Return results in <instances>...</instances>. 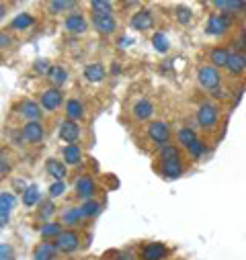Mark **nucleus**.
<instances>
[{
  "mask_svg": "<svg viewBox=\"0 0 246 260\" xmlns=\"http://www.w3.org/2000/svg\"><path fill=\"white\" fill-rule=\"evenodd\" d=\"M64 160H66V164H72V166L80 164V160H82V152H80L78 144H70V146L64 148Z\"/></svg>",
  "mask_w": 246,
  "mask_h": 260,
  "instance_id": "24",
  "label": "nucleus"
},
{
  "mask_svg": "<svg viewBox=\"0 0 246 260\" xmlns=\"http://www.w3.org/2000/svg\"><path fill=\"white\" fill-rule=\"evenodd\" d=\"M5 13H7V9H5V5H3V3H0V19L5 17Z\"/></svg>",
  "mask_w": 246,
  "mask_h": 260,
  "instance_id": "46",
  "label": "nucleus"
},
{
  "mask_svg": "<svg viewBox=\"0 0 246 260\" xmlns=\"http://www.w3.org/2000/svg\"><path fill=\"white\" fill-rule=\"evenodd\" d=\"M117 260H132V258H130V256H128V254H126V256H119V258H117Z\"/></svg>",
  "mask_w": 246,
  "mask_h": 260,
  "instance_id": "47",
  "label": "nucleus"
},
{
  "mask_svg": "<svg viewBox=\"0 0 246 260\" xmlns=\"http://www.w3.org/2000/svg\"><path fill=\"white\" fill-rule=\"evenodd\" d=\"M0 260H15V252L9 244H0Z\"/></svg>",
  "mask_w": 246,
  "mask_h": 260,
  "instance_id": "40",
  "label": "nucleus"
},
{
  "mask_svg": "<svg viewBox=\"0 0 246 260\" xmlns=\"http://www.w3.org/2000/svg\"><path fill=\"white\" fill-rule=\"evenodd\" d=\"M5 170H7V166L3 164V160H0V172H5Z\"/></svg>",
  "mask_w": 246,
  "mask_h": 260,
  "instance_id": "48",
  "label": "nucleus"
},
{
  "mask_svg": "<svg viewBox=\"0 0 246 260\" xmlns=\"http://www.w3.org/2000/svg\"><path fill=\"white\" fill-rule=\"evenodd\" d=\"M13 205H15L13 192H0V228H5L9 223Z\"/></svg>",
  "mask_w": 246,
  "mask_h": 260,
  "instance_id": "6",
  "label": "nucleus"
},
{
  "mask_svg": "<svg viewBox=\"0 0 246 260\" xmlns=\"http://www.w3.org/2000/svg\"><path fill=\"white\" fill-rule=\"evenodd\" d=\"M187 152H189L193 158H201V156L207 152V146H205V144H203V142L197 138V140H195V142H193V144L187 148Z\"/></svg>",
  "mask_w": 246,
  "mask_h": 260,
  "instance_id": "34",
  "label": "nucleus"
},
{
  "mask_svg": "<svg viewBox=\"0 0 246 260\" xmlns=\"http://www.w3.org/2000/svg\"><path fill=\"white\" fill-rule=\"evenodd\" d=\"M49 68H51V66H47V61H45V59H37V61H35V72H41V74L45 72V74H47Z\"/></svg>",
  "mask_w": 246,
  "mask_h": 260,
  "instance_id": "41",
  "label": "nucleus"
},
{
  "mask_svg": "<svg viewBox=\"0 0 246 260\" xmlns=\"http://www.w3.org/2000/svg\"><path fill=\"white\" fill-rule=\"evenodd\" d=\"M78 136H80V127H78V123L76 121H64L59 125V138L64 140V142H68V144H74L76 140H78Z\"/></svg>",
  "mask_w": 246,
  "mask_h": 260,
  "instance_id": "8",
  "label": "nucleus"
},
{
  "mask_svg": "<svg viewBox=\"0 0 246 260\" xmlns=\"http://www.w3.org/2000/svg\"><path fill=\"white\" fill-rule=\"evenodd\" d=\"M59 234H62V228H59L57 223H45V225L41 228V236H43V238H53V236L57 238Z\"/></svg>",
  "mask_w": 246,
  "mask_h": 260,
  "instance_id": "35",
  "label": "nucleus"
},
{
  "mask_svg": "<svg viewBox=\"0 0 246 260\" xmlns=\"http://www.w3.org/2000/svg\"><path fill=\"white\" fill-rule=\"evenodd\" d=\"M76 192H78V197L84 199V201H90L93 199V194H95V182L90 176H80L76 180Z\"/></svg>",
  "mask_w": 246,
  "mask_h": 260,
  "instance_id": "10",
  "label": "nucleus"
},
{
  "mask_svg": "<svg viewBox=\"0 0 246 260\" xmlns=\"http://www.w3.org/2000/svg\"><path fill=\"white\" fill-rule=\"evenodd\" d=\"M226 70H228L230 74H234V76L244 74V72H246V55H244V53H238V51L232 53L230 59H228Z\"/></svg>",
  "mask_w": 246,
  "mask_h": 260,
  "instance_id": "11",
  "label": "nucleus"
},
{
  "mask_svg": "<svg viewBox=\"0 0 246 260\" xmlns=\"http://www.w3.org/2000/svg\"><path fill=\"white\" fill-rule=\"evenodd\" d=\"M220 119V109L213 105V103H203L199 105L197 109V123L203 127V129H211Z\"/></svg>",
  "mask_w": 246,
  "mask_h": 260,
  "instance_id": "3",
  "label": "nucleus"
},
{
  "mask_svg": "<svg viewBox=\"0 0 246 260\" xmlns=\"http://www.w3.org/2000/svg\"><path fill=\"white\" fill-rule=\"evenodd\" d=\"M19 109H21V113H23L27 119H31V121H37V119L41 117V107H39L37 103H33V101H25Z\"/></svg>",
  "mask_w": 246,
  "mask_h": 260,
  "instance_id": "25",
  "label": "nucleus"
},
{
  "mask_svg": "<svg viewBox=\"0 0 246 260\" xmlns=\"http://www.w3.org/2000/svg\"><path fill=\"white\" fill-rule=\"evenodd\" d=\"M55 244L53 242H41L37 248H35V252H33V258L35 260H51L53 256H55Z\"/></svg>",
  "mask_w": 246,
  "mask_h": 260,
  "instance_id": "19",
  "label": "nucleus"
},
{
  "mask_svg": "<svg viewBox=\"0 0 246 260\" xmlns=\"http://www.w3.org/2000/svg\"><path fill=\"white\" fill-rule=\"evenodd\" d=\"M66 115H68V119H70V121H78V119H82V115H84L82 103H80V101H76V99L68 101V103H66Z\"/></svg>",
  "mask_w": 246,
  "mask_h": 260,
  "instance_id": "26",
  "label": "nucleus"
},
{
  "mask_svg": "<svg viewBox=\"0 0 246 260\" xmlns=\"http://www.w3.org/2000/svg\"><path fill=\"white\" fill-rule=\"evenodd\" d=\"M62 105V92L57 88H47L43 94H41V107L47 109V111H53Z\"/></svg>",
  "mask_w": 246,
  "mask_h": 260,
  "instance_id": "12",
  "label": "nucleus"
},
{
  "mask_svg": "<svg viewBox=\"0 0 246 260\" xmlns=\"http://www.w3.org/2000/svg\"><path fill=\"white\" fill-rule=\"evenodd\" d=\"M64 190H66V184H64V182H53V184L49 186V197H51V199L62 197V194H64Z\"/></svg>",
  "mask_w": 246,
  "mask_h": 260,
  "instance_id": "39",
  "label": "nucleus"
},
{
  "mask_svg": "<svg viewBox=\"0 0 246 260\" xmlns=\"http://www.w3.org/2000/svg\"><path fill=\"white\" fill-rule=\"evenodd\" d=\"M230 25H232L230 17H226V15H222V13H213V15L207 19L205 31H207L209 35H213V37H222V35L230 29Z\"/></svg>",
  "mask_w": 246,
  "mask_h": 260,
  "instance_id": "4",
  "label": "nucleus"
},
{
  "mask_svg": "<svg viewBox=\"0 0 246 260\" xmlns=\"http://www.w3.org/2000/svg\"><path fill=\"white\" fill-rule=\"evenodd\" d=\"M51 211H53V207H51V203H47V205H45V211H43V217L51 215Z\"/></svg>",
  "mask_w": 246,
  "mask_h": 260,
  "instance_id": "44",
  "label": "nucleus"
},
{
  "mask_svg": "<svg viewBox=\"0 0 246 260\" xmlns=\"http://www.w3.org/2000/svg\"><path fill=\"white\" fill-rule=\"evenodd\" d=\"M160 160H162V162L180 160V158H178V148H176V146H172V144H168V146L160 148Z\"/></svg>",
  "mask_w": 246,
  "mask_h": 260,
  "instance_id": "32",
  "label": "nucleus"
},
{
  "mask_svg": "<svg viewBox=\"0 0 246 260\" xmlns=\"http://www.w3.org/2000/svg\"><path fill=\"white\" fill-rule=\"evenodd\" d=\"M152 23H154V19H152V13H150V11H138V13L132 17V21H130L132 29H138V31H148V29H152Z\"/></svg>",
  "mask_w": 246,
  "mask_h": 260,
  "instance_id": "9",
  "label": "nucleus"
},
{
  "mask_svg": "<svg viewBox=\"0 0 246 260\" xmlns=\"http://www.w3.org/2000/svg\"><path fill=\"white\" fill-rule=\"evenodd\" d=\"M191 17H193V15H191V11H189L187 7H178V9H176V19H178L180 25H189V23H191Z\"/></svg>",
  "mask_w": 246,
  "mask_h": 260,
  "instance_id": "37",
  "label": "nucleus"
},
{
  "mask_svg": "<svg viewBox=\"0 0 246 260\" xmlns=\"http://www.w3.org/2000/svg\"><path fill=\"white\" fill-rule=\"evenodd\" d=\"M78 236L74 234V232H62L57 238H55V248L59 250V252H66V254H70V252H74L76 248H78Z\"/></svg>",
  "mask_w": 246,
  "mask_h": 260,
  "instance_id": "5",
  "label": "nucleus"
},
{
  "mask_svg": "<svg viewBox=\"0 0 246 260\" xmlns=\"http://www.w3.org/2000/svg\"><path fill=\"white\" fill-rule=\"evenodd\" d=\"M111 3H107V0H93L90 3V9H93V15L97 17H107L111 15Z\"/></svg>",
  "mask_w": 246,
  "mask_h": 260,
  "instance_id": "30",
  "label": "nucleus"
},
{
  "mask_svg": "<svg viewBox=\"0 0 246 260\" xmlns=\"http://www.w3.org/2000/svg\"><path fill=\"white\" fill-rule=\"evenodd\" d=\"M230 55H232V53H230L226 47H213V49L209 51V61H211L213 68H226Z\"/></svg>",
  "mask_w": 246,
  "mask_h": 260,
  "instance_id": "16",
  "label": "nucleus"
},
{
  "mask_svg": "<svg viewBox=\"0 0 246 260\" xmlns=\"http://www.w3.org/2000/svg\"><path fill=\"white\" fill-rule=\"evenodd\" d=\"M80 211H82V217H95V215L101 213V205L90 199V201H84V205L80 207Z\"/></svg>",
  "mask_w": 246,
  "mask_h": 260,
  "instance_id": "33",
  "label": "nucleus"
},
{
  "mask_svg": "<svg viewBox=\"0 0 246 260\" xmlns=\"http://www.w3.org/2000/svg\"><path fill=\"white\" fill-rule=\"evenodd\" d=\"M176 138H178V144H182L184 148H189V146L197 140V134L193 132L191 127H180L178 134H176Z\"/></svg>",
  "mask_w": 246,
  "mask_h": 260,
  "instance_id": "28",
  "label": "nucleus"
},
{
  "mask_svg": "<svg viewBox=\"0 0 246 260\" xmlns=\"http://www.w3.org/2000/svg\"><path fill=\"white\" fill-rule=\"evenodd\" d=\"M197 82L203 90H218L220 84H222V76H220V70L213 68V66H201L199 72H197Z\"/></svg>",
  "mask_w": 246,
  "mask_h": 260,
  "instance_id": "1",
  "label": "nucleus"
},
{
  "mask_svg": "<svg viewBox=\"0 0 246 260\" xmlns=\"http://www.w3.org/2000/svg\"><path fill=\"white\" fill-rule=\"evenodd\" d=\"M66 78H68V74H66V70L62 68V66H51L49 72H47V80L53 86H62V84L66 82Z\"/></svg>",
  "mask_w": 246,
  "mask_h": 260,
  "instance_id": "23",
  "label": "nucleus"
},
{
  "mask_svg": "<svg viewBox=\"0 0 246 260\" xmlns=\"http://www.w3.org/2000/svg\"><path fill=\"white\" fill-rule=\"evenodd\" d=\"M33 23H35V19H33L29 13H21L19 17H15V19H13L11 29H15V31H23V29H29Z\"/></svg>",
  "mask_w": 246,
  "mask_h": 260,
  "instance_id": "27",
  "label": "nucleus"
},
{
  "mask_svg": "<svg viewBox=\"0 0 246 260\" xmlns=\"http://www.w3.org/2000/svg\"><path fill=\"white\" fill-rule=\"evenodd\" d=\"M66 29L70 33H74V35H80V33H84L88 29V23H86V19L82 15H70L66 19Z\"/></svg>",
  "mask_w": 246,
  "mask_h": 260,
  "instance_id": "17",
  "label": "nucleus"
},
{
  "mask_svg": "<svg viewBox=\"0 0 246 260\" xmlns=\"http://www.w3.org/2000/svg\"><path fill=\"white\" fill-rule=\"evenodd\" d=\"M146 134H148V138H150L158 148H164V146H168V142H170V127H168L164 121H152V123L146 127Z\"/></svg>",
  "mask_w": 246,
  "mask_h": 260,
  "instance_id": "2",
  "label": "nucleus"
},
{
  "mask_svg": "<svg viewBox=\"0 0 246 260\" xmlns=\"http://www.w3.org/2000/svg\"><path fill=\"white\" fill-rule=\"evenodd\" d=\"M162 174L166 178H178L182 174V166H180V160H170V162H162L160 166Z\"/></svg>",
  "mask_w": 246,
  "mask_h": 260,
  "instance_id": "22",
  "label": "nucleus"
},
{
  "mask_svg": "<svg viewBox=\"0 0 246 260\" xmlns=\"http://www.w3.org/2000/svg\"><path fill=\"white\" fill-rule=\"evenodd\" d=\"M128 43H130L128 37H121V39H119V47H128Z\"/></svg>",
  "mask_w": 246,
  "mask_h": 260,
  "instance_id": "45",
  "label": "nucleus"
},
{
  "mask_svg": "<svg viewBox=\"0 0 246 260\" xmlns=\"http://www.w3.org/2000/svg\"><path fill=\"white\" fill-rule=\"evenodd\" d=\"M47 174L53 176L55 182H62V180H64V176H66V166L51 158V160H47Z\"/></svg>",
  "mask_w": 246,
  "mask_h": 260,
  "instance_id": "21",
  "label": "nucleus"
},
{
  "mask_svg": "<svg viewBox=\"0 0 246 260\" xmlns=\"http://www.w3.org/2000/svg\"><path fill=\"white\" fill-rule=\"evenodd\" d=\"M37 201H39V186H37V184L27 186L25 192H23V203H25L27 207H33Z\"/></svg>",
  "mask_w": 246,
  "mask_h": 260,
  "instance_id": "29",
  "label": "nucleus"
},
{
  "mask_svg": "<svg viewBox=\"0 0 246 260\" xmlns=\"http://www.w3.org/2000/svg\"><path fill=\"white\" fill-rule=\"evenodd\" d=\"M93 25H95V29L99 31V33H103V35H111L113 31H115V19H113V15H107V17H97V15H93Z\"/></svg>",
  "mask_w": 246,
  "mask_h": 260,
  "instance_id": "14",
  "label": "nucleus"
},
{
  "mask_svg": "<svg viewBox=\"0 0 246 260\" xmlns=\"http://www.w3.org/2000/svg\"><path fill=\"white\" fill-rule=\"evenodd\" d=\"M74 3H64V0H53L49 3V11L51 13H59V11H66V9H72Z\"/></svg>",
  "mask_w": 246,
  "mask_h": 260,
  "instance_id": "38",
  "label": "nucleus"
},
{
  "mask_svg": "<svg viewBox=\"0 0 246 260\" xmlns=\"http://www.w3.org/2000/svg\"><path fill=\"white\" fill-rule=\"evenodd\" d=\"M23 138L29 144H39L43 140V125L39 121H29L23 127Z\"/></svg>",
  "mask_w": 246,
  "mask_h": 260,
  "instance_id": "7",
  "label": "nucleus"
},
{
  "mask_svg": "<svg viewBox=\"0 0 246 260\" xmlns=\"http://www.w3.org/2000/svg\"><path fill=\"white\" fill-rule=\"evenodd\" d=\"M84 78L88 82H101L105 78V66L103 63H88V66L84 68Z\"/></svg>",
  "mask_w": 246,
  "mask_h": 260,
  "instance_id": "20",
  "label": "nucleus"
},
{
  "mask_svg": "<svg viewBox=\"0 0 246 260\" xmlns=\"http://www.w3.org/2000/svg\"><path fill=\"white\" fill-rule=\"evenodd\" d=\"M152 43H154V49H156V51H160V53H166V51H168V47H170L168 37H166L164 33H160V31L152 35Z\"/></svg>",
  "mask_w": 246,
  "mask_h": 260,
  "instance_id": "31",
  "label": "nucleus"
},
{
  "mask_svg": "<svg viewBox=\"0 0 246 260\" xmlns=\"http://www.w3.org/2000/svg\"><path fill=\"white\" fill-rule=\"evenodd\" d=\"M11 43H13L11 35H9V33H3V31H0V49H5V47H11Z\"/></svg>",
  "mask_w": 246,
  "mask_h": 260,
  "instance_id": "42",
  "label": "nucleus"
},
{
  "mask_svg": "<svg viewBox=\"0 0 246 260\" xmlns=\"http://www.w3.org/2000/svg\"><path fill=\"white\" fill-rule=\"evenodd\" d=\"M213 7L218 11H222V15L230 17V15H238V11H242L246 5L244 3H238V0H216Z\"/></svg>",
  "mask_w": 246,
  "mask_h": 260,
  "instance_id": "15",
  "label": "nucleus"
},
{
  "mask_svg": "<svg viewBox=\"0 0 246 260\" xmlns=\"http://www.w3.org/2000/svg\"><path fill=\"white\" fill-rule=\"evenodd\" d=\"M213 96H216V99H220V101H224V99H228V92L218 88V90H213Z\"/></svg>",
  "mask_w": 246,
  "mask_h": 260,
  "instance_id": "43",
  "label": "nucleus"
},
{
  "mask_svg": "<svg viewBox=\"0 0 246 260\" xmlns=\"http://www.w3.org/2000/svg\"><path fill=\"white\" fill-rule=\"evenodd\" d=\"M80 217H82L80 207H70V209H66V213H64V221H66V223H76Z\"/></svg>",
  "mask_w": 246,
  "mask_h": 260,
  "instance_id": "36",
  "label": "nucleus"
},
{
  "mask_svg": "<svg viewBox=\"0 0 246 260\" xmlns=\"http://www.w3.org/2000/svg\"><path fill=\"white\" fill-rule=\"evenodd\" d=\"M162 258H166V248L160 242H152V244L144 246L142 260H162Z\"/></svg>",
  "mask_w": 246,
  "mask_h": 260,
  "instance_id": "13",
  "label": "nucleus"
},
{
  "mask_svg": "<svg viewBox=\"0 0 246 260\" xmlns=\"http://www.w3.org/2000/svg\"><path fill=\"white\" fill-rule=\"evenodd\" d=\"M152 115H154V105H152L148 99H142V101H138V103L134 105V117H136V119L146 121V119H150Z\"/></svg>",
  "mask_w": 246,
  "mask_h": 260,
  "instance_id": "18",
  "label": "nucleus"
}]
</instances>
